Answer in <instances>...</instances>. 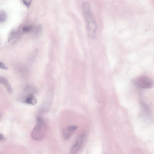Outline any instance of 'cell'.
Here are the masks:
<instances>
[{
  "label": "cell",
  "instance_id": "cell-10",
  "mask_svg": "<svg viewBox=\"0 0 154 154\" xmlns=\"http://www.w3.org/2000/svg\"><path fill=\"white\" fill-rule=\"evenodd\" d=\"M23 33H27L31 32L34 29V26L31 23L25 24L21 28Z\"/></svg>",
  "mask_w": 154,
  "mask_h": 154
},
{
  "label": "cell",
  "instance_id": "cell-2",
  "mask_svg": "<svg viewBox=\"0 0 154 154\" xmlns=\"http://www.w3.org/2000/svg\"><path fill=\"white\" fill-rule=\"evenodd\" d=\"M37 123L31 133V137L35 140L42 139L47 131V125L43 119L40 117L37 118Z\"/></svg>",
  "mask_w": 154,
  "mask_h": 154
},
{
  "label": "cell",
  "instance_id": "cell-4",
  "mask_svg": "<svg viewBox=\"0 0 154 154\" xmlns=\"http://www.w3.org/2000/svg\"><path fill=\"white\" fill-rule=\"evenodd\" d=\"M84 135H79L76 139L75 143L72 146L71 149L72 154H75L81 147L83 143Z\"/></svg>",
  "mask_w": 154,
  "mask_h": 154
},
{
  "label": "cell",
  "instance_id": "cell-7",
  "mask_svg": "<svg viewBox=\"0 0 154 154\" xmlns=\"http://www.w3.org/2000/svg\"><path fill=\"white\" fill-rule=\"evenodd\" d=\"M141 112L144 117L148 118L151 114V111L149 106L143 101L140 102Z\"/></svg>",
  "mask_w": 154,
  "mask_h": 154
},
{
  "label": "cell",
  "instance_id": "cell-1",
  "mask_svg": "<svg viewBox=\"0 0 154 154\" xmlns=\"http://www.w3.org/2000/svg\"><path fill=\"white\" fill-rule=\"evenodd\" d=\"M82 9L87 23V29L88 35L91 39L95 38L97 25L93 14L91 10L90 4L87 2H83Z\"/></svg>",
  "mask_w": 154,
  "mask_h": 154
},
{
  "label": "cell",
  "instance_id": "cell-5",
  "mask_svg": "<svg viewBox=\"0 0 154 154\" xmlns=\"http://www.w3.org/2000/svg\"><path fill=\"white\" fill-rule=\"evenodd\" d=\"M23 33L20 29L17 30H13L9 34L8 39V41L10 42H13L17 41Z\"/></svg>",
  "mask_w": 154,
  "mask_h": 154
},
{
  "label": "cell",
  "instance_id": "cell-11",
  "mask_svg": "<svg viewBox=\"0 0 154 154\" xmlns=\"http://www.w3.org/2000/svg\"><path fill=\"white\" fill-rule=\"evenodd\" d=\"M7 16L6 13L3 11L0 12V22L1 23L4 22L6 19Z\"/></svg>",
  "mask_w": 154,
  "mask_h": 154
},
{
  "label": "cell",
  "instance_id": "cell-15",
  "mask_svg": "<svg viewBox=\"0 0 154 154\" xmlns=\"http://www.w3.org/2000/svg\"><path fill=\"white\" fill-rule=\"evenodd\" d=\"M5 140V138L3 134H1L0 135V140L1 141H3Z\"/></svg>",
  "mask_w": 154,
  "mask_h": 154
},
{
  "label": "cell",
  "instance_id": "cell-13",
  "mask_svg": "<svg viewBox=\"0 0 154 154\" xmlns=\"http://www.w3.org/2000/svg\"><path fill=\"white\" fill-rule=\"evenodd\" d=\"M22 2L25 5L29 8L30 5L31 1L23 0L22 1Z\"/></svg>",
  "mask_w": 154,
  "mask_h": 154
},
{
  "label": "cell",
  "instance_id": "cell-3",
  "mask_svg": "<svg viewBox=\"0 0 154 154\" xmlns=\"http://www.w3.org/2000/svg\"><path fill=\"white\" fill-rule=\"evenodd\" d=\"M132 82L140 88L149 89L152 87L153 82L148 77L141 76L134 79Z\"/></svg>",
  "mask_w": 154,
  "mask_h": 154
},
{
  "label": "cell",
  "instance_id": "cell-9",
  "mask_svg": "<svg viewBox=\"0 0 154 154\" xmlns=\"http://www.w3.org/2000/svg\"><path fill=\"white\" fill-rule=\"evenodd\" d=\"M25 102L27 104L34 105L36 104L37 100L33 94H30L26 99Z\"/></svg>",
  "mask_w": 154,
  "mask_h": 154
},
{
  "label": "cell",
  "instance_id": "cell-14",
  "mask_svg": "<svg viewBox=\"0 0 154 154\" xmlns=\"http://www.w3.org/2000/svg\"><path fill=\"white\" fill-rule=\"evenodd\" d=\"M0 68L1 69L4 70H7L8 69V67L1 61L0 62Z\"/></svg>",
  "mask_w": 154,
  "mask_h": 154
},
{
  "label": "cell",
  "instance_id": "cell-8",
  "mask_svg": "<svg viewBox=\"0 0 154 154\" xmlns=\"http://www.w3.org/2000/svg\"><path fill=\"white\" fill-rule=\"evenodd\" d=\"M0 82L3 85L6 89L8 92L11 93L12 89L11 87L8 80L3 76H1L0 78Z\"/></svg>",
  "mask_w": 154,
  "mask_h": 154
},
{
  "label": "cell",
  "instance_id": "cell-6",
  "mask_svg": "<svg viewBox=\"0 0 154 154\" xmlns=\"http://www.w3.org/2000/svg\"><path fill=\"white\" fill-rule=\"evenodd\" d=\"M77 128V126L75 125H70L67 127L63 130V135L65 139H68L70 137L73 132Z\"/></svg>",
  "mask_w": 154,
  "mask_h": 154
},
{
  "label": "cell",
  "instance_id": "cell-12",
  "mask_svg": "<svg viewBox=\"0 0 154 154\" xmlns=\"http://www.w3.org/2000/svg\"><path fill=\"white\" fill-rule=\"evenodd\" d=\"M42 26L41 25H39L36 27L34 32L35 35H38L40 34L42 31Z\"/></svg>",
  "mask_w": 154,
  "mask_h": 154
}]
</instances>
